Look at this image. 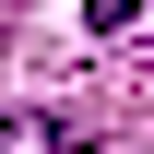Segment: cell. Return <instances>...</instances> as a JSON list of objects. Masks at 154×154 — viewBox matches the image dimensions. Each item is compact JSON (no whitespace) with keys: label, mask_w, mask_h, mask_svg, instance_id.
Wrapping results in <instances>:
<instances>
[{"label":"cell","mask_w":154,"mask_h":154,"mask_svg":"<svg viewBox=\"0 0 154 154\" xmlns=\"http://www.w3.org/2000/svg\"><path fill=\"white\" fill-rule=\"evenodd\" d=\"M0 154H95V119H59V107H12V119H0Z\"/></svg>","instance_id":"obj_1"},{"label":"cell","mask_w":154,"mask_h":154,"mask_svg":"<svg viewBox=\"0 0 154 154\" xmlns=\"http://www.w3.org/2000/svg\"><path fill=\"white\" fill-rule=\"evenodd\" d=\"M131 12H142V0H83V24H95V36H131Z\"/></svg>","instance_id":"obj_2"}]
</instances>
